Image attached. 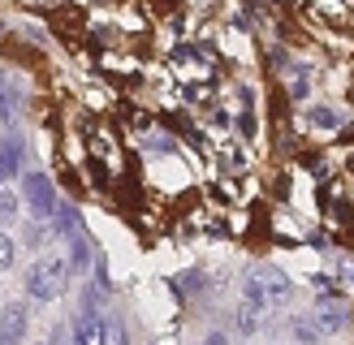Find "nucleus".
<instances>
[{
  "label": "nucleus",
  "mask_w": 354,
  "mask_h": 345,
  "mask_svg": "<svg viewBox=\"0 0 354 345\" xmlns=\"http://www.w3.org/2000/svg\"><path fill=\"white\" fill-rule=\"evenodd\" d=\"M65 285H69V264L61 255H48L26 272V293L35 302H57L65 293Z\"/></svg>",
  "instance_id": "1"
},
{
  "label": "nucleus",
  "mask_w": 354,
  "mask_h": 345,
  "mask_svg": "<svg viewBox=\"0 0 354 345\" xmlns=\"http://www.w3.org/2000/svg\"><path fill=\"white\" fill-rule=\"evenodd\" d=\"M22 203L30 207L35 220H52V216H57V207H61L57 190H52V181L44 177V172H26V177H22Z\"/></svg>",
  "instance_id": "2"
},
{
  "label": "nucleus",
  "mask_w": 354,
  "mask_h": 345,
  "mask_svg": "<svg viewBox=\"0 0 354 345\" xmlns=\"http://www.w3.org/2000/svg\"><path fill=\"white\" fill-rule=\"evenodd\" d=\"M74 345H109V324L100 319L95 302H82V315L74 324Z\"/></svg>",
  "instance_id": "3"
},
{
  "label": "nucleus",
  "mask_w": 354,
  "mask_h": 345,
  "mask_svg": "<svg viewBox=\"0 0 354 345\" xmlns=\"http://www.w3.org/2000/svg\"><path fill=\"white\" fill-rule=\"evenodd\" d=\"M26 328H30V315H26L22 302H5V306H0V341H5V345H22Z\"/></svg>",
  "instance_id": "4"
},
{
  "label": "nucleus",
  "mask_w": 354,
  "mask_h": 345,
  "mask_svg": "<svg viewBox=\"0 0 354 345\" xmlns=\"http://www.w3.org/2000/svg\"><path fill=\"white\" fill-rule=\"evenodd\" d=\"M251 276L263 285V293H268V302L272 306H281V302H290V293H294V285H290V276L286 272H277L272 264H263V268H251Z\"/></svg>",
  "instance_id": "5"
},
{
  "label": "nucleus",
  "mask_w": 354,
  "mask_h": 345,
  "mask_svg": "<svg viewBox=\"0 0 354 345\" xmlns=\"http://www.w3.org/2000/svg\"><path fill=\"white\" fill-rule=\"evenodd\" d=\"M17 164H22V143L9 134V138H0V186H5V177H13Z\"/></svg>",
  "instance_id": "6"
},
{
  "label": "nucleus",
  "mask_w": 354,
  "mask_h": 345,
  "mask_svg": "<svg viewBox=\"0 0 354 345\" xmlns=\"http://www.w3.org/2000/svg\"><path fill=\"white\" fill-rule=\"evenodd\" d=\"M17 117H22V99H17L13 78H5V82H0V121H5V126H13Z\"/></svg>",
  "instance_id": "7"
},
{
  "label": "nucleus",
  "mask_w": 354,
  "mask_h": 345,
  "mask_svg": "<svg viewBox=\"0 0 354 345\" xmlns=\"http://www.w3.org/2000/svg\"><path fill=\"white\" fill-rule=\"evenodd\" d=\"M315 319H320V328L324 333H337V328H346V310L337 306V302H320V310H315Z\"/></svg>",
  "instance_id": "8"
},
{
  "label": "nucleus",
  "mask_w": 354,
  "mask_h": 345,
  "mask_svg": "<svg viewBox=\"0 0 354 345\" xmlns=\"http://www.w3.org/2000/svg\"><path fill=\"white\" fill-rule=\"evenodd\" d=\"M69 246H74V259H69V264H74L78 272H86V268H91V241H86V233L82 229L69 233Z\"/></svg>",
  "instance_id": "9"
},
{
  "label": "nucleus",
  "mask_w": 354,
  "mask_h": 345,
  "mask_svg": "<svg viewBox=\"0 0 354 345\" xmlns=\"http://www.w3.org/2000/svg\"><path fill=\"white\" fill-rule=\"evenodd\" d=\"M290 333L298 337V341H303V345H315V341H320V333H324V328L320 324H311V319H290Z\"/></svg>",
  "instance_id": "10"
},
{
  "label": "nucleus",
  "mask_w": 354,
  "mask_h": 345,
  "mask_svg": "<svg viewBox=\"0 0 354 345\" xmlns=\"http://www.w3.org/2000/svg\"><path fill=\"white\" fill-rule=\"evenodd\" d=\"M17 203H22V199H17L13 190H0V229H9V224L17 220V212H22Z\"/></svg>",
  "instance_id": "11"
},
{
  "label": "nucleus",
  "mask_w": 354,
  "mask_h": 345,
  "mask_svg": "<svg viewBox=\"0 0 354 345\" xmlns=\"http://www.w3.org/2000/svg\"><path fill=\"white\" fill-rule=\"evenodd\" d=\"M242 293H246V302L259 306V310H268V306H272V302H268V293H263V285L255 281L251 272H246V281H242Z\"/></svg>",
  "instance_id": "12"
},
{
  "label": "nucleus",
  "mask_w": 354,
  "mask_h": 345,
  "mask_svg": "<svg viewBox=\"0 0 354 345\" xmlns=\"http://www.w3.org/2000/svg\"><path fill=\"white\" fill-rule=\"evenodd\" d=\"M259 315H263V310H259V306H251V302L238 306V333H242V337H251L255 328H259Z\"/></svg>",
  "instance_id": "13"
},
{
  "label": "nucleus",
  "mask_w": 354,
  "mask_h": 345,
  "mask_svg": "<svg viewBox=\"0 0 354 345\" xmlns=\"http://www.w3.org/2000/svg\"><path fill=\"white\" fill-rule=\"evenodd\" d=\"M333 268H337V285H350V289H354V259L333 255Z\"/></svg>",
  "instance_id": "14"
},
{
  "label": "nucleus",
  "mask_w": 354,
  "mask_h": 345,
  "mask_svg": "<svg viewBox=\"0 0 354 345\" xmlns=\"http://www.w3.org/2000/svg\"><path fill=\"white\" fill-rule=\"evenodd\" d=\"M13 259H17V246H13V237L0 229V268H13Z\"/></svg>",
  "instance_id": "15"
},
{
  "label": "nucleus",
  "mask_w": 354,
  "mask_h": 345,
  "mask_svg": "<svg viewBox=\"0 0 354 345\" xmlns=\"http://www.w3.org/2000/svg\"><path fill=\"white\" fill-rule=\"evenodd\" d=\"M311 121H315V126H324V130H333V126H342V112H333V108H315Z\"/></svg>",
  "instance_id": "16"
},
{
  "label": "nucleus",
  "mask_w": 354,
  "mask_h": 345,
  "mask_svg": "<svg viewBox=\"0 0 354 345\" xmlns=\"http://www.w3.org/2000/svg\"><path fill=\"white\" fill-rule=\"evenodd\" d=\"M109 345H130V341H126V328H121V324H109Z\"/></svg>",
  "instance_id": "17"
},
{
  "label": "nucleus",
  "mask_w": 354,
  "mask_h": 345,
  "mask_svg": "<svg viewBox=\"0 0 354 345\" xmlns=\"http://www.w3.org/2000/svg\"><path fill=\"white\" fill-rule=\"evenodd\" d=\"M303 95H307V74H298L294 78V99H303Z\"/></svg>",
  "instance_id": "18"
},
{
  "label": "nucleus",
  "mask_w": 354,
  "mask_h": 345,
  "mask_svg": "<svg viewBox=\"0 0 354 345\" xmlns=\"http://www.w3.org/2000/svg\"><path fill=\"white\" fill-rule=\"evenodd\" d=\"M203 345H229V337H225V333H212V337H207Z\"/></svg>",
  "instance_id": "19"
},
{
  "label": "nucleus",
  "mask_w": 354,
  "mask_h": 345,
  "mask_svg": "<svg viewBox=\"0 0 354 345\" xmlns=\"http://www.w3.org/2000/svg\"><path fill=\"white\" fill-rule=\"evenodd\" d=\"M0 345H5V341H0Z\"/></svg>",
  "instance_id": "20"
}]
</instances>
